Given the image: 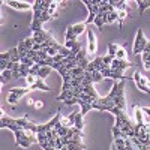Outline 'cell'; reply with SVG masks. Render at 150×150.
<instances>
[{"instance_id": "ba28073f", "label": "cell", "mask_w": 150, "mask_h": 150, "mask_svg": "<svg viewBox=\"0 0 150 150\" xmlns=\"http://www.w3.org/2000/svg\"><path fill=\"white\" fill-rule=\"evenodd\" d=\"M132 80L135 81V86L138 87V90H141L143 93H147V95H150V89L147 87V78H144L143 75L137 71L135 74H134V77H132Z\"/></svg>"}, {"instance_id": "5b68a950", "label": "cell", "mask_w": 150, "mask_h": 150, "mask_svg": "<svg viewBox=\"0 0 150 150\" xmlns=\"http://www.w3.org/2000/svg\"><path fill=\"white\" fill-rule=\"evenodd\" d=\"M84 5L87 6V9H89V18H87V21H84L86 24H90L95 21L96 15L99 14V8H101V0H84Z\"/></svg>"}, {"instance_id": "9a60e30c", "label": "cell", "mask_w": 150, "mask_h": 150, "mask_svg": "<svg viewBox=\"0 0 150 150\" xmlns=\"http://www.w3.org/2000/svg\"><path fill=\"white\" fill-rule=\"evenodd\" d=\"M87 39H89V53H95L96 51V38H95V33L92 29L87 30Z\"/></svg>"}, {"instance_id": "3957f363", "label": "cell", "mask_w": 150, "mask_h": 150, "mask_svg": "<svg viewBox=\"0 0 150 150\" xmlns=\"http://www.w3.org/2000/svg\"><path fill=\"white\" fill-rule=\"evenodd\" d=\"M57 5V2H51V0H36V2H33V21L30 24V30L33 33L44 30L42 24L56 17Z\"/></svg>"}, {"instance_id": "44dd1931", "label": "cell", "mask_w": 150, "mask_h": 150, "mask_svg": "<svg viewBox=\"0 0 150 150\" xmlns=\"http://www.w3.org/2000/svg\"><path fill=\"white\" fill-rule=\"evenodd\" d=\"M117 20H119V14H117V11H111L110 14H108V24L116 23Z\"/></svg>"}, {"instance_id": "7c38bea8", "label": "cell", "mask_w": 150, "mask_h": 150, "mask_svg": "<svg viewBox=\"0 0 150 150\" xmlns=\"http://www.w3.org/2000/svg\"><path fill=\"white\" fill-rule=\"evenodd\" d=\"M29 87H30V90H45V92L51 90V89H50V87L44 83V80H42V78H38V77H36L35 83H33L32 86H29Z\"/></svg>"}, {"instance_id": "d6986e66", "label": "cell", "mask_w": 150, "mask_h": 150, "mask_svg": "<svg viewBox=\"0 0 150 150\" xmlns=\"http://www.w3.org/2000/svg\"><path fill=\"white\" fill-rule=\"evenodd\" d=\"M117 50H119V45H117V44H114V42H110V44H108V56L116 57Z\"/></svg>"}, {"instance_id": "8992f818", "label": "cell", "mask_w": 150, "mask_h": 150, "mask_svg": "<svg viewBox=\"0 0 150 150\" xmlns=\"http://www.w3.org/2000/svg\"><path fill=\"white\" fill-rule=\"evenodd\" d=\"M149 44V41L146 39V36L143 33V29H138V32H137V36H135V42H134V54L138 56L144 51L146 45Z\"/></svg>"}, {"instance_id": "2e32d148", "label": "cell", "mask_w": 150, "mask_h": 150, "mask_svg": "<svg viewBox=\"0 0 150 150\" xmlns=\"http://www.w3.org/2000/svg\"><path fill=\"white\" fill-rule=\"evenodd\" d=\"M2 80H0V83L2 84H5V83H8L9 80H12L14 78V72H12L11 69H6V71H2V77H0Z\"/></svg>"}, {"instance_id": "7402d4cb", "label": "cell", "mask_w": 150, "mask_h": 150, "mask_svg": "<svg viewBox=\"0 0 150 150\" xmlns=\"http://www.w3.org/2000/svg\"><path fill=\"white\" fill-rule=\"evenodd\" d=\"M116 59H126V48H125V47H119L117 53H116Z\"/></svg>"}, {"instance_id": "5bb4252c", "label": "cell", "mask_w": 150, "mask_h": 150, "mask_svg": "<svg viewBox=\"0 0 150 150\" xmlns=\"http://www.w3.org/2000/svg\"><path fill=\"white\" fill-rule=\"evenodd\" d=\"M141 59H143L144 69H150V41H149V44L146 45L144 51L141 53Z\"/></svg>"}, {"instance_id": "4fadbf2b", "label": "cell", "mask_w": 150, "mask_h": 150, "mask_svg": "<svg viewBox=\"0 0 150 150\" xmlns=\"http://www.w3.org/2000/svg\"><path fill=\"white\" fill-rule=\"evenodd\" d=\"M6 5H9L11 8L14 9H20V11H27L30 9V3H24V2H15V0H8V2H5Z\"/></svg>"}, {"instance_id": "7a4b0ae2", "label": "cell", "mask_w": 150, "mask_h": 150, "mask_svg": "<svg viewBox=\"0 0 150 150\" xmlns=\"http://www.w3.org/2000/svg\"><path fill=\"white\" fill-rule=\"evenodd\" d=\"M125 84L126 80H122L114 83L112 89L110 90V93L104 98H99L98 101L93 104V110L98 111H110L112 108H120L126 111V99H125Z\"/></svg>"}, {"instance_id": "52a82bcc", "label": "cell", "mask_w": 150, "mask_h": 150, "mask_svg": "<svg viewBox=\"0 0 150 150\" xmlns=\"http://www.w3.org/2000/svg\"><path fill=\"white\" fill-rule=\"evenodd\" d=\"M30 90V87H21V89H11L9 90V95H8V104L11 105H15L20 99L24 96V95H27Z\"/></svg>"}, {"instance_id": "30bf717a", "label": "cell", "mask_w": 150, "mask_h": 150, "mask_svg": "<svg viewBox=\"0 0 150 150\" xmlns=\"http://www.w3.org/2000/svg\"><path fill=\"white\" fill-rule=\"evenodd\" d=\"M101 74H102L104 80H105V78H112V80H119V81H122V80H128V78L123 75V72L114 71V69H111V68H108V69L102 71Z\"/></svg>"}, {"instance_id": "484cf974", "label": "cell", "mask_w": 150, "mask_h": 150, "mask_svg": "<svg viewBox=\"0 0 150 150\" xmlns=\"http://www.w3.org/2000/svg\"><path fill=\"white\" fill-rule=\"evenodd\" d=\"M147 87H149V89H150V80L147 81Z\"/></svg>"}, {"instance_id": "ffe728a7", "label": "cell", "mask_w": 150, "mask_h": 150, "mask_svg": "<svg viewBox=\"0 0 150 150\" xmlns=\"http://www.w3.org/2000/svg\"><path fill=\"white\" fill-rule=\"evenodd\" d=\"M86 149V146L83 144V143H80V144H71V146H65L63 149H60V150H84Z\"/></svg>"}, {"instance_id": "8fae6325", "label": "cell", "mask_w": 150, "mask_h": 150, "mask_svg": "<svg viewBox=\"0 0 150 150\" xmlns=\"http://www.w3.org/2000/svg\"><path fill=\"white\" fill-rule=\"evenodd\" d=\"M111 12V11H110ZM108 11H99V14L96 15V18H95V24H96V27L102 32V26L104 24H108V14H110Z\"/></svg>"}, {"instance_id": "6da1fadb", "label": "cell", "mask_w": 150, "mask_h": 150, "mask_svg": "<svg viewBox=\"0 0 150 150\" xmlns=\"http://www.w3.org/2000/svg\"><path fill=\"white\" fill-rule=\"evenodd\" d=\"M0 128L2 129H11L15 134V146L29 149L32 144L38 143V125L29 120L27 116H23L20 119H12L8 116H2L0 119Z\"/></svg>"}, {"instance_id": "d4e9b609", "label": "cell", "mask_w": 150, "mask_h": 150, "mask_svg": "<svg viewBox=\"0 0 150 150\" xmlns=\"http://www.w3.org/2000/svg\"><path fill=\"white\" fill-rule=\"evenodd\" d=\"M141 111L144 112L146 116H149V117H150V108H147V107H143V108H141Z\"/></svg>"}, {"instance_id": "9c48e42d", "label": "cell", "mask_w": 150, "mask_h": 150, "mask_svg": "<svg viewBox=\"0 0 150 150\" xmlns=\"http://www.w3.org/2000/svg\"><path fill=\"white\" fill-rule=\"evenodd\" d=\"M131 66H132V63H131V62H128L126 59H114V60L111 62V69L119 71V72H123L125 69H128Z\"/></svg>"}, {"instance_id": "e0dca14e", "label": "cell", "mask_w": 150, "mask_h": 150, "mask_svg": "<svg viewBox=\"0 0 150 150\" xmlns=\"http://www.w3.org/2000/svg\"><path fill=\"white\" fill-rule=\"evenodd\" d=\"M138 12H140V15L144 14V11L150 8V0H138Z\"/></svg>"}, {"instance_id": "277c9868", "label": "cell", "mask_w": 150, "mask_h": 150, "mask_svg": "<svg viewBox=\"0 0 150 150\" xmlns=\"http://www.w3.org/2000/svg\"><path fill=\"white\" fill-rule=\"evenodd\" d=\"M86 23H78V24H72L66 29V33H65V39L66 42H71V41H77V38L86 30Z\"/></svg>"}, {"instance_id": "603a6c76", "label": "cell", "mask_w": 150, "mask_h": 150, "mask_svg": "<svg viewBox=\"0 0 150 150\" xmlns=\"http://www.w3.org/2000/svg\"><path fill=\"white\" fill-rule=\"evenodd\" d=\"M117 14H119V21H120V26H122L125 18H126V11H117Z\"/></svg>"}, {"instance_id": "cb8c5ba5", "label": "cell", "mask_w": 150, "mask_h": 150, "mask_svg": "<svg viewBox=\"0 0 150 150\" xmlns=\"http://www.w3.org/2000/svg\"><path fill=\"white\" fill-rule=\"evenodd\" d=\"M42 107H44V102L42 101H35V108L36 110H41Z\"/></svg>"}, {"instance_id": "ac0fdd59", "label": "cell", "mask_w": 150, "mask_h": 150, "mask_svg": "<svg viewBox=\"0 0 150 150\" xmlns=\"http://www.w3.org/2000/svg\"><path fill=\"white\" fill-rule=\"evenodd\" d=\"M53 71V68H50V66H42L41 69H39V72H38V78H42V80H45L48 75H50V72Z\"/></svg>"}]
</instances>
